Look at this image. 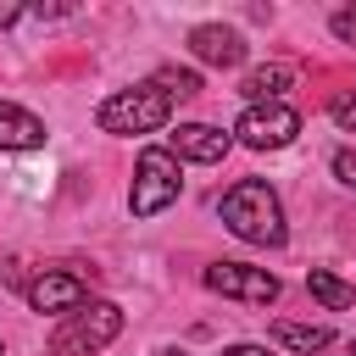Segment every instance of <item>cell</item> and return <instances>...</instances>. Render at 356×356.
I'll return each instance as SVG.
<instances>
[{"label":"cell","mask_w":356,"mask_h":356,"mask_svg":"<svg viewBox=\"0 0 356 356\" xmlns=\"http://www.w3.org/2000/svg\"><path fill=\"white\" fill-rule=\"evenodd\" d=\"M306 289H312V300H317L323 312H345V306H356V289H350L339 273H328V267H312V273H306Z\"/></svg>","instance_id":"4fadbf2b"},{"label":"cell","mask_w":356,"mask_h":356,"mask_svg":"<svg viewBox=\"0 0 356 356\" xmlns=\"http://www.w3.org/2000/svg\"><path fill=\"white\" fill-rule=\"evenodd\" d=\"M167 117H172V95L167 89H156V83H134V89H117V95H106L100 106H95V122H100V134H156V128H167Z\"/></svg>","instance_id":"7a4b0ae2"},{"label":"cell","mask_w":356,"mask_h":356,"mask_svg":"<svg viewBox=\"0 0 356 356\" xmlns=\"http://www.w3.org/2000/svg\"><path fill=\"white\" fill-rule=\"evenodd\" d=\"M117 334H122V306L117 300H89L50 334V350L56 356H100Z\"/></svg>","instance_id":"277c9868"},{"label":"cell","mask_w":356,"mask_h":356,"mask_svg":"<svg viewBox=\"0 0 356 356\" xmlns=\"http://www.w3.org/2000/svg\"><path fill=\"white\" fill-rule=\"evenodd\" d=\"M222 356H273V350H267V345H250V339H245V345H222Z\"/></svg>","instance_id":"ac0fdd59"},{"label":"cell","mask_w":356,"mask_h":356,"mask_svg":"<svg viewBox=\"0 0 356 356\" xmlns=\"http://www.w3.org/2000/svg\"><path fill=\"white\" fill-rule=\"evenodd\" d=\"M150 83H156V89H167L172 100H189V95H200V78H195L189 67H161Z\"/></svg>","instance_id":"5bb4252c"},{"label":"cell","mask_w":356,"mask_h":356,"mask_svg":"<svg viewBox=\"0 0 356 356\" xmlns=\"http://www.w3.org/2000/svg\"><path fill=\"white\" fill-rule=\"evenodd\" d=\"M228 150H234V134H222V128H211V122H178V134H172V156H178V161L211 167V161H222Z\"/></svg>","instance_id":"9c48e42d"},{"label":"cell","mask_w":356,"mask_h":356,"mask_svg":"<svg viewBox=\"0 0 356 356\" xmlns=\"http://www.w3.org/2000/svg\"><path fill=\"white\" fill-rule=\"evenodd\" d=\"M328 117H334L345 134H356V89H339V95L328 100Z\"/></svg>","instance_id":"9a60e30c"},{"label":"cell","mask_w":356,"mask_h":356,"mask_svg":"<svg viewBox=\"0 0 356 356\" xmlns=\"http://www.w3.org/2000/svg\"><path fill=\"white\" fill-rule=\"evenodd\" d=\"M328 167H334V178H339L345 189H356V150H334Z\"/></svg>","instance_id":"e0dca14e"},{"label":"cell","mask_w":356,"mask_h":356,"mask_svg":"<svg viewBox=\"0 0 356 356\" xmlns=\"http://www.w3.org/2000/svg\"><path fill=\"white\" fill-rule=\"evenodd\" d=\"M156 356H189V350H184V345H161Z\"/></svg>","instance_id":"ffe728a7"},{"label":"cell","mask_w":356,"mask_h":356,"mask_svg":"<svg viewBox=\"0 0 356 356\" xmlns=\"http://www.w3.org/2000/svg\"><path fill=\"white\" fill-rule=\"evenodd\" d=\"M184 178H178V156L172 145H145L139 161H134V184H128V211L134 217H156L178 200Z\"/></svg>","instance_id":"3957f363"},{"label":"cell","mask_w":356,"mask_h":356,"mask_svg":"<svg viewBox=\"0 0 356 356\" xmlns=\"http://www.w3.org/2000/svg\"><path fill=\"white\" fill-rule=\"evenodd\" d=\"M328 28H334L339 44H356V6H339V11L328 17Z\"/></svg>","instance_id":"2e32d148"},{"label":"cell","mask_w":356,"mask_h":356,"mask_svg":"<svg viewBox=\"0 0 356 356\" xmlns=\"http://www.w3.org/2000/svg\"><path fill=\"white\" fill-rule=\"evenodd\" d=\"M300 134V111L295 106H245L239 122H234V139L250 145V150H284L289 139Z\"/></svg>","instance_id":"8992f818"},{"label":"cell","mask_w":356,"mask_h":356,"mask_svg":"<svg viewBox=\"0 0 356 356\" xmlns=\"http://www.w3.org/2000/svg\"><path fill=\"white\" fill-rule=\"evenodd\" d=\"M267 334H273V345H284V350H295V356L334 350V328H323V323H273Z\"/></svg>","instance_id":"8fae6325"},{"label":"cell","mask_w":356,"mask_h":356,"mask_svg":"<svg viewBox=\"0 0 356 356\" xmlns=\"http://www.w3.org/2000/svg\"><path fill=\"white\" fill-rule=\"evenodd\" d=\"M289 83H295V72H289L284 61H273V67H256L239 89H245V100H250V106H278Z\"/></svg>","instance_id":"7c38bea8"},{"label":"cell","mask_w":356,"mask_h":356,"mask_svg":"<svg viewBox=\"0 0 356 356\" xmlns=\"http://www.w3.org/2000/svg\"><path fill=\"white\" fill-rule=\"evenodd\" d=\"M245 50H250L245 33L228 28V22H195V28H189V56H195L200 67H222V72H228V67L245 61Z\"/></svg>","instance_id":"ba28073f"},{"label":"cell","mask_w":356,"mask_h":356,"mask_svg":"<svg viewBox=\"0 0 356 356\" xmlns=\"http://www.w3.org/2000/svg\"><path fill=\"white\" fill-rule=\"evenodd\" d=\"M217 211H222L228 234L245 239V245L278 250V245L289 239V228H284V206H278V195H273L261 178H239V184L217 200Z\"/></svg>","instance_id":"6da1fadb"},{"label":"cell","mask_w":356,"mask_h":356,"mask_svg":"<svg viewBox=\"0 0 356 356\" xmlns=\"http://www.w3.org/2000/svg\"><path fill=\"white\" fill-rule=\"evenodd\" d=\"M44 145V122L28 106L0 100V150H39Z\"/></svg>","instance_id":"30bf717a"},{"label":"cell","mask_w":356,"mask_h":356,"mask_svg":"<svg viewBox=\"0 0 356 356\" xmlns=\"http://www.w3.org/2000/svg\"><path fill=\"white\" fill-rule=\"evenodd\" d=\"M22 17H28V6H11V0L0 6V28H11V22H22Z\"/></svg>","instance_id":"d6986e66"},{"label":"cell","mask_w":356,"mask_h":356,"mask_svg":"<svg viewBox=\"0 0 356 356\" xmlns=\"http://www.w3.org/2000/svg\"><path fill=\"white\" fill-rule=\"evenodd\" d=\"M22 295H28L33 312H67L72 317L78 306H89V278L72 273V267H39Z\"/></svg>","instance_id":"52a82bcc"},{"label":"cell","mask_w":356,"mask_h":356,"mask_svg":"<svg viewBox=\"0 0 356 356\" xmlns=\"http://www.w3.org/2000/svg\"><path fill=\"white\" fill-rule=\"evenodd\" d=\"M200 284L211 295H228V300H245V306H273L278 300V278L267 267H245V261H211L200 273Z\"/></svg>","instance_id":"5b68a950"},{"label":"cell","mask_w":356,"mask_h":356,"mask_svg":"<svg viewBox=\"0 0 356 356\" xmlns=\"http://www.w3.org/2000/svg\"><path fill=\"white\" fill-rule=\"evenodd\" d=\"M0 356H6V350H0Z\"/></svg>","instance_id":"7402d4cb"},{"label":"cell","mask_w":356,"mask_h":356,"mask_svg":"<svg viewBox=\"0 0 356 356\" xmlns=\"http://www.w3.org/2000/svg\"><path fill=\"white\" fill-rule=\"evenodd\" d=\"M334 356H356V345H339V350H334Z\"/></svg>","instance_id":"44dd1931"}]
</instances>
